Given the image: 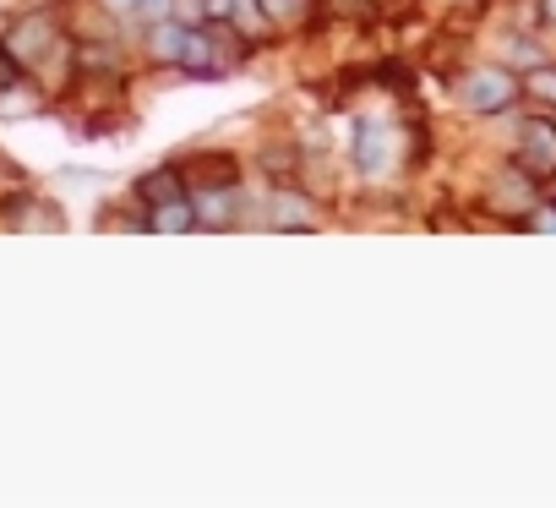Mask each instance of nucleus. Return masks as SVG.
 I'll return each mask as SVG.
<instances>
[{
	"mask_svg": "<svg viewBox=\"0 0 556 508\" xmlns=\"http://www.w3.org/2000/svg\"><path fill=\"white\" fill-rule=\"evenodd\" d=\"M453 94H458V104L475 110V115H502V110L518 104L523 77H513L507 66H469V72L453 83Z\"/></svg>",
	"mask_w": 556,
	"mask_h": 508,
	"instance_id": "nucleus-1",
	"label": "nucleus"
},
{
	"mask_svg": "<svg viewBox=\"0 0 556 508\" xmlns=\"http://www.w3.org/2000/svg\"><path fill=\"white\" fill-rule=\"evenodd\" d=\"M0 45L17 55L23 72H34V66H45V61L61 50V17H55V12H23V17L7 28V39H0Z\"/></svg>",
	"mask_w": 556,
	"mask_h": 508,
	"instance_id": "nucleus-2",
	"label": "nucleus"
},
{
	"mask_svg": "<svg viewBox=\"0 0 556 508\" xmlns=\"http://www.w3.org/2000/svg\"><path fill=\"white\" fill-rule=\"evenodd\" d=\"M513 164H523L529 175H540V181H551L556 175V126L551 121H523L518 126V153H513Z\"/></svg>",
	"mask_w": 556,
	"mask_h": 508,
	"instance_id": "nucleus-3",
	"label": "nucleus"
},
{
	"mask_svg": "<svg viewBox=\"0 0 556 508\" xmlns=\"http://www.w3.org/2000/svg\"><path fill=\"white\" fill-rule=\"evenodd\" d=\"M180 175H186V186H240V159L224 148H202V153L180 159Z\"/></svg>",
	"mask_w": 556,
	"mask_h": 508,
	"instance_id": "nucleus-4",
	"label": "nucleus"
},
{
	"mask_svg": "<svg viewBox=\"0 0 556 508\" xmlns=\"http://www.w3.org/2000/svg\"><path fill=\"white\" fill-rule=\"evenodd\" d=\"M197 230H224L240 213V186H191Z\"/></svg>",
	"mask_w": 556,
	"mask_h": 508,
	"instance_id": "nucleus-5",
	"label": "nucleus"
},
{
	"mask_svg": "<svg viewBox=\"0 0 556 508\" xmlns=\"http://www.w3.org/2000/svg\"><path fill=\"white\" fill-rule=\"evenodd\" d=\"M312 197L306 191H295V181H278L273 186V197H267V219L278 224V230H312Z\"/></svg>",
	"mask_w": 556,
	"mask_h": 508,
	"instance_id": "nucleus-6",
	"label": "nucleus"
},
{
	"mask_svg": "<svg viewBox=\"0 0 556 508\" xmlns=\"http://www.w3.org/2000/svg\"><path fill=\"white\" fill-rule=\"evenodd\" d=\"M186 28H191V23H180V17H164V23H153V28H148V61H159V66H180Z\"/></svg>",
	"mask_w": 556,
	"mask_h": 508,
	"instance_id": "nucleus-7",
	"label": "nucleus"
},
{
	"mask_svg": "<svg viewBox=\"0 0 556 508\" xmlns=\"http://www.w3.org/2000/svg\"><path fill=\"white\" fill-rule=\"evenodd\" d=\"M191 186H186V175H180V164H164V170H148L142 181H137V197L148 202V208H159V202H175V197H186Z\"/></svg>",
	"mask_w": 556,
	"mask_h": 508,
	"instance_id": "nucleus-8",
	"label": "nucleus"
},
{
	"mask_svg": "<svg viewBox=\"0 0 556 508\" xmlns=\"http://www.w3.org/2000/svg\"><path fill=\"white\" fill-rule=\"evenodd\" d=\"M7 213H12V224H23V230H61L66 219H61V208H50V202H39V197H12L7 202Z\"/></svg>",
	"mask_w": 556,
	"mask_h": 508,
	"instance_id": "nucleus-9",
	"label": "nucleus"
},
{
	"mask_svg": "<svg viewBox=\"0 0 556 508\" xmlns=\"http://www.w3.org/2000/svg\"><path fill=\"white\" fill-rule=\"evenodd\" d=\"M148 230H159V235H180V230H197V208H191V191H186V197H175V202H159V208H148Z\"/></svg>",
	"mask_w": 556,
	"mask_h": 508,
	"instance_id": "nucleus-10",
	"label": "nucleus"
},
{
	"mask_svg": "<svg viewBox=\"0 0 556 508\" xmlns=\"http://www.w3.org/2000/svg\"><path fill=\"white\" fill-rule=\"evenodd\" d=\"M355 159H361L366 175H382V170H388V126H377V121L361 126V132H355Z\"/></svg>",
	"mask_w": 556,
	"mask_h": 508,
	"instance_id": "nucleus-11",
	"label": "nucleus"
},
{
	"mask_svg": "<svg viewBox=\"0 0 556 508\" xmlns=\"http://www.w3.org/2000/svg\"><path fill=\"white\" fill-rule=\"evenodd\" d=\"M256 7H262V17H267L278 34H285V28H301V23H312V7H306V0H256Z\"/></svg>",
	"mask_w": 556,
	"mask_h": 508,
	"instance_id": "nucleus-12",
	"label": "nucleus"
},
{
	"mask_svg": "<svg viewBox=\"0 0 556 508\" xmlns=\"http://www.w3.org/2000/svg\"><path fill=\"white\" fill-rule=\"evenodd\" d=\"M45 110V99H39V88L34 83H12V88H0V115H39Z\"/></svg>",
	"mask_w": 556,
	"mask_h": 508,
	"instance_id": "nucleus-13",
	"label": "nucleus"
},
{
	"mask_svg": "<svg viewBox=\"0 0 556 508\" xmlns=\"http://www.w3.org/2000/svg\"><path fill=\"white\" fill-rule=\"evenodd\" d=\"M295 164H301V148H290V143L262 153V170L273 175V186H278V181H295Z\"/></svg>",
	"mask_w": 556,
	"mask_h": 508,
	"instance_id": "nucleus-14",
	"label": "nucleus"
},
{
	"mask_svg": "<svg viewBox=\"0 0 556 508\" xmlns=\"http://www.w3.org/2000/svg\"><path fill=\"white\" fill-rule=\"evenodd\" d=\"M523 94L540 99L545 110H556V66H534V72H523Z\"/></svg>",
	"mask_w": 556,
	"mask_h": 508,
	"instance_id": "nucleus-15",
	"label": "nucleus"
},
{
	"mask_svg": "<svg viewBox=\"0 0 556 508\" xmlns=\"http://www.w3.org/2000/svg\"><path fill=\"white\" fill-rule=\"evenodd\" d=\"M371 83H382V88H393V94H409V88H415V72H409L404 61H382V66L371 72Z\"/></svg>",
	"mask_w": 556,
	"mask_h": 508,
	"instance_id": "nucleus-16",
	"label": "nucleus"
},
{
	"mask_svg": "<svg viewBox=\"0 0 556 508\" xmlns=\"http://www.w3.org/2000/svg\"><path fill=\"white\" fill-rule=\"evenodd\" d=\"M523 224L540 230V235H556V197H551V202H534V208L523 213Z\"/></svg>",
	"mask_w": 556,
	"mask_h": 508,
	"instance_id": "nucleus-17",
	"label": "nucleus"
},
{
	"mask_svg": "<svg viewBox=\"0 0 556 508\" xmlns=\"http://www.w3.org/2000/svg\"><path fill=\"white\" fill-rule=\"evenodd\" d=\"M137 23H164V17H175V0H137V12H131Z\"/></svg>",
	"mask_w": 556,
	"mask_h": 508,
	"instance_id": "nucleus-18",
	"label": "nucleus"
},
{
	"mask_svg": "<svg viewBox=\"0 0 556 508\" xmlns=\"http://www.w3.org/2000/svg\"><path fill=\"white\" fill-rule=\"evenodd\" d=\"M202 23H235V0H197Z\"/></svg>",
	"mask_w": 556,
	"mask_h": 508,
	"instance_id": "nucleus-19",
	"label": "nucleus"
},
{
	"mask_svg": "<svg viewBox=\"0 0 556 508\" xmlns=\"http://www.w3.org/2000/svg\"><path fill=\"white\" fill-rule=\"evenodd\" d=\"M17 77H23V66H17V55H12L7 45H0V88H12Z\"/></svg>",
	"mask_w": 556,
	"mask_h": 508,
	"instance_id": "nucleus-20",
	"label": "nucleus"
},
{
	"mask_svg": "<svg viewBox=\"0 0 556 508\" xmlns=\"http://www.w3.org/2000/svg\"><path fill=\"white\" fill-rule=\"evenodd\" d=\"M104 12H115V17H131V12H137V0H104Z\"/></svg>",
	"mask_w": 556,
	"mask_h": 508,
	"instance_id": "nucleus-21",
	"label": "nucleus"
},
{
	"mask_svg": "<svg viewBox=\"0 0 556 508\" xmlns=\"http://www.w3.org/2000/svg\"><path fill=\"white\" fill-rule=\"evenodd\" d=\"M551 181H556V175H551Z\"/></svg>",
	"mask_w": 556,
	"mask_h": 508,
	"instance_id": "nucleus-22",
	"label": "nucleus"
}]
</instances>
